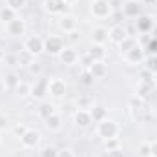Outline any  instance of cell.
<instances>
[{
    "label": "cell",
    "instance_id": "1",
    "mask_svg": "<svg viewBox=\"0 0 157 157\" xmlns=\"http://www.w3.org/2000/svg\"><path fill=\"white\" fill-rule=\"evenodd\" d=\"M117 133H119V126H117V122L112 121V119H104L97 126V135L102 137V139H106V141L117 137Z\"/></svg>",
    "mask_w": 157,
    "mask_h": 157
},
{
    "label": "cell",
    "instance_id": "2",
    "mask_svg": "<svg viewBox=\"0 0 157 157\" xmlns=\"http://www.w3.org/2000/svg\"><path fill=\"white\" fill-rule=\"evenodd\" d=\"M24 49L29 53V55H33V57H37L40 55L42 51H44V40L40 39V37H28L26 42H24Z\"/></svg>",
    "mask_w": 157,
    "mask_h": 157
},
{
    "label": "cell",
    "instance_id": "3",
    "mask_svg": "<svg viewBox=\"0 0 157 157\" xmlns=\"http://www.w3.org/2000/svg\"><path fill=\"white\" fill-rule=\"evenodd\" d=\"M91 11L97 18H106L108 15H112V4L110 0H93Z\"/></svg>",
    "mask_w": 157,
    "mask_h": 157
},
{
    "label": "cell",
    "instance_id": "4",
    "mask_svg": "<svg viewBox=\"0 0 157 157\" xmlns=\"http://www.w3.org/2000/svg\"><path fill=\"white\" fill-rule=\"evenodd\" d=\"M64 49V42L60 37H48L44 40V51H48L49 55H60V51Z\"/></svg>",
    "mask_w": 157,
    "mask_h": 157
},
{
    "label": "cell",
    "instance_id": "5",
    "mask_svg": "<svg viewBox=\"0 0 157 157\" xmlns=\"http://www.w3.org/2000/svg\"><path fill=\"white\" fill-rule=\"evenodd\" d=\"M48 91H49L55 99H60V97H64V93H66V82L60 80V78H51V80H49V86H48Z\"/></svg>",
    "mask_w": 157,
    "mask_h": 157
},
{
    "label": "cell",
    "instance_id": "6",
    "mask_svg": "<svg viewBox=\"0 0 157 157\" xmlns=\"http://www.w3.org/2000/svg\"><path fill=\"white\" fill-rule=\"evenodd\" d=\"M20 141H22V144L26 146V148H33V146H37L40 141V133L37 130H28L22 137H20Z\"/></svg>",
    "mask_w": 157,
    "mask_h": 157
},
{
    "label": "cell",
    "instance_id": "7",
    "mask_svg": "<svg viewBox=\"0 0 157 157\" xmlns=\"http://www.w3.org/2000/svg\"><path fill=\"white\" fill-rule=\"evenodd\" d=\"M48 86H49V80H48V78H40V80H37V82L31 86V97L42 99V97L48 93Z\"/></svg>",
    "mask_w": 157,
    "mask_h": 157
},
{
    "label": "cell",
    "instance_id": "8",
    "mask_svg": "<svg viewBox=\"0 0 157 157\" xmlns=\"http://www.w3.org/2000/svg\"><path fill=\"white\" fill-rule=\"evenodd\" d=\"M59 28H60L62 31H66V33H71V31L77 29V18H75L73 15H64V17L59 20Z\"/></svg>",
    "mask_w": 157,
    "mask_h": 157
},
{
    "label": "cell",
    "instance_id": "9",
    "mask_svg": "<svg viewBox=\"0 0 157 157\" xmlns=\"http://www.w3.org/2000/svg\"><path fill=\"white\" fill-rule=\"evenodd\" d=\"M135 28H137V31H141L143 35H146V33H150V31L154 29V20H152L148 15H141V17L137 18Z\"/></svg>",
    "mask_w": 157,
    "mask_h": 157
},
{
    "label": "cell",
    "instance_id": "10",
    "mask_svg": "<svg viewBox=\"0 0 157 157\" xmlns=\"http://www.w3.org/2000/svg\"><path fill=\"white\" fill-rule=\"evenodd\" d=\"M143 57H144V53H143V48L137 44L135 48H132L128 53H124V59H126V62L128 64H139L141 60H143Z\"/></svg>",
    "mask_w": 157,
    "mask_h": 157
},
{
    "label": "cell",
    "instance_id": "11",
    "mask_svg": "<svg viewBox=\"0 0 157 157\" xmlns=\"http://www.w3.org/2000/svg\"><path fill=\"white\" fill-rule=\"evenodd\" d=\"M122 15L124 17H139L141 15V4L135 0H128L122 6Z\"/></svg>",
    "mask_w": 157,
    "mask_h": 157
},
{
    "label": "cell",
    "instance_id": "12",
    "mask_svg": "<svg viewBox=\"0 0 157 157\" xmlns=\"http://www.w3.org/2000/svg\"><path fill=\"white\" fill-rule=\"evenodd\" d=\"M124 39H128V31L124 29V26H113L110 29V40L113 44H121Z\"/></svg>",
    "mask_w": 157,
    "mask_h": 157
},
{
    "label": "cell",
    "instance_id": "13",
    "mask_svg": "<svg viewBox=\"0 0 157 157\" xmlns=\"http://www.w3.org/2000/svg\"><path fill=\"white\" fill-rule=\"evenodd\" d=\"M75 124L77 126H80V128H86V126H90L91 124V113L88 112V110H77L75 112Z\"/></svg>",
    "mask_w": 157,
    "mask_h": 157
},
{
    "label": "cell",
    "instance_id": "14",
    "mask_svg": "<svg viewBox=\"0 0 157 157\" xmlns=\"http://www.w3.org/2000/svg\"><path fill=\"white\" fill-rule=\"evenodd\" d=\"M88 57H90L93 62H101V60H104V57H106L104 46H101V44H93V46L90 48V51H88Z\"/></svg>",
    "mask_w": 157,
    "mask_h": 157
},
{
    "label": "cell",
    "instance_id": "15",
    "mask_svg": "<svg viewBox=\"0 0 157 157\" xmlns=\"http://www.w3.org/2000/svg\"><path fill=\"white\" fill-rule=\"evenodd\" d=\"M155 90V82H139L137 86V97L139 99H148Z\"/></svg>",
    "mask_w": 157,
    "mask_h": 157
},
{
    "label": "cell",
    "instance_id": "16",
    "mask_svg": "<svg viewBox=\"0 0 157 157\" xmlns=\"http://www.w3.org/2000/svg\"><path fill=\"white\" fill-rule=\"evenodd\" d=\"M108 39H110V31H108V28L99 26V28L93 29V42H95V44L104 46V42H108Z\"/></svg>",
    "mask_w": 157,
    "mask_h": 157
},
{
    "label": "cell",
    "instance_id": "17",
    "mask_svg": "<svg viewBox=\"0 0 157 157\" xmlns=\"http://www.w3.org/2000/svg\"><path fill=\"white\" fill-rule=\"evenodd\" d=\"M66 6H68V4H66L64 0H46V9H48L49 13H55V15L64 13Z\"/></svg>",
    "mask_w": 157,
    "mask_h": 157
},
{
    "label": "cell",
    "instance_id": "18",
    "mask_svg": "<svg viewBox=\"0 0 157 157\" xmlns=\"http://www.w3.org/2000/svg\"><path fill=\"white\" fill-rule=\"evenodd\" d=\"M24 29H26V24H24V20H20V18H13L11 22H7V31H9L11 35H22Z\"/></svg>",
    "mask_w": 157,
    "mask_h": 157
},
{
    "label": "cell",
    "instance_id": "19",
    "mask_svg": "<svg viewBox=\"0 0 157 157\" xmlns=\"http://www.w3.org/2000/svg\"><path fill=\"white\" fill-rule=\"evenodd\" d=\"M59 57H60V60H62L64 64H70V66H71V64H75V62L78 60L77 51H75V49H66V48L60 51V55H59Z\"/></svg>",
    "mask_w": 157,
    "mask_h": 157
},
{
    "label": "cell",
    "instance_id": "20",
    "mask_svg": "<svg viewBox=\"0 0 157 157\" xmlns=\"http://www.w3.org/2000/svg\"><path fill=\"white\" fill-rule=\"evenodd\" d=\"M86 70H90V73L95 78H101V77H104V73H106V64L102 60L101 62H91V66L86 68Z\"/></svg>",
    "mask_w": 157,
    "mask_h": 157
},
{
    "label": "cell",
    "instance_id": "21",
    "mask_svg": "<svg viewBox=\"0 0 157 157\" xmlns=\"http://www.w3.org/2000/svg\"><path fill=\"white\" fill-rule=\"evenodd\" d=\"M90 113H91V119L97 121V122H101V121H104V119L108 117V112H106V108H102V106H93V108L90 110Z\"/></svg>",
    "mask_w": 157,
    "mask_h": 157
},
{
    "label": "cell",
    "instance_id": "22",
    "mask_svg": "<svg viewBox=\"0 0 157 157\" xmlns=\"http://www.w3.org/2000/svg\"><path fill=\"white\" fill-rule=\"evenodd\" d=\"M53 113H57V112H55V106H53L51 102H44V104H40V108H39V115H40L42 119H44V121L49 117V115H53Z\"/></svg>",
    "mask_w": 157,
    "mask_h": 157
},
{
    "label": "cell",
    "instance_id": "23",
    "mask_svg": "<svg viewBox=\"0 0 157 157\" xmlns=\"http://www.w3.org/2000/svg\"><path fill=\"white\" fill-rule=\"evenodd\" d=\"M60 124H62V119H60L59 113H53V115H49V117L46 119V126H48L49 130H59Z\"/></svg>",
    "mask_w": 157,
    "mask_h": 157
},
{
    "label": "cell",
    "instance_id": "24",
    "mask_svg": "<svg viewBox=\"0 0 157 157\" xmlns=\"http://www.w3.org/2000/svg\"><path fill=\"white\" fill-rule=\"evenodd\" d=\"M137 46V40L133 39V37H128V39H124L121 44H119V48H121V53H128L132 48H135Z\"/></svg>",
    "mask_w": 157,
    "mask_h": 157
},
{
    "label": "cell",
    "instance_id": "25",
    "mask_svg": "<svg viewBox=\"0 0 157 157\" xmlns=\"http://www.w3.org/2000/svg\"><path fill=\"white\" fill-rule=\"evenodd\" d=\"M15 13H17V11H13L11 7H7V6H6V7H2V9H0V20H4V22H11L13 18H17V17H15Z\"/></svg>",
    "mask_w": 157,
    "mask_h": 157
},
{
    "label": "cell",
    "instance_id": "26",
    "mask_svg": "<svg viewBox=\"0 0 157 157\" xmlns=\"http://www.w3.org/2000/svg\"><path fill=\"white\" fill-rule=\"evenodd\" d=\"M15 90H17V93H18L20 97H28V95H31V86H29L26 80H20L18 86H17Z\"/></svg>",
    "mask_w": 157,
    "mask_h": 157
},
{
    "label": "cell",
    "instance_id": "27",
    "mask_svg": "<svg viewBox=\"0 0 157 157\" xmlns=\"http://www.w3.org/2000/svg\"><path fill=\"white\" fill-rule=\"evenodd\" d=\"M93 108V99L91 97H88V95H84V97H80L78 99V110H91Z\"/></svg>",
    "mask_w": 157,
    "mask_h": 157
},
{
    "label": "cell",
    "instance_id": "28",
    "mask_svg": "<svg viewBox=\"0 0 157 157\" xmlns=\"http://www.w3.org/2000/svg\"><path fill=\"white\" fill-rule=\"evenodd\" d=\"M146 53H148L150 57L157 55V39H154L152 35H150V40L146 42Z\"/></svg>",
    "mask_w": 157,
    "mask_h": 157
},
{
    "label": "cell",
    "instance_id": "29",
    "mask_svg": "<svg viewBox=\"0 0 157 157\" xmlns=\"http://www.w3.org/2000/svg\"><path fill=\"white\" fill-rule=\"evenodd\" d=\"M93 80H95V77L90 73V70H84V71L80 73V82H82L84 86H91V84H93Z\"/></svg>",
    "mask_w": 157,
    "mask_h": 157
},
{
    "label": "cell",
    "instance_id": "30",
    "mask_svg": "<svg viewBox=\"0 0 157 157\" xmlns=\"http://www.w3.org/2000/svg\"><path fill=\"white\" fill-rule=\"evenodd\" d=\"M18 82H20V78L17 77L15 73H9V75H7V80H6V86H7L9 90H15V88L18 86Z\"/></svg>",
    "mask_w": 157,
    "mask_h": 157
},
{
    "label": "cell",
    "instance_id": "31",
    "mask_svg": "<svg viewBox=\"0 0 157 157\" xmlns=\"http://www.w3.org/2000/svg\"><path fill=\"white\" fill-rule=\"evenodd\" d=\"M146 70H148V71H152L154 75L157 73V55L148 57V60H146Z\"/></svg>",
    "mask_w": 157,
    "mask_h": 157
},
{
    "label": "cell",
    "instance_id": "32",
    "mask_svg": "<svg viewBox=\"0 0 157 157\" xmlns=\"http://www.w3.org/2000/svg\"><path fill=\"white\" fill-rule=\"evenodd\" d=\"M139 155L141 157H152V146H150V143H143L139 146Z\"/></svg>",
    "mask_w": 157,
    "mask_h": 157
},
{
    "label": "cell",
    "instance_id": "33",
    "mask_svg": "<svg viewBox=\"0 0 157 157\" xmlns=\"http://www.w3.org/2000/svg\"><path fill=\"white\" fill-rule=\"evenodd\" d=\"M7 2V7H11L13 11H18L26 6V0H6Z\"/></svg>",
    "mask_w": 157,
    "mask_h": 157
},
{
    "label": "cell",
    "instance_id": "34",
    "mask_svg": "<svg viewBox=\"0 0 157 157\" xmlns=\"http://www.w3.org/2000/svg\"><path fill=\"white\" fill-rule=\"evenodd\" d=\"M124 20V15H122V11H119V9H115L113 13H112V22L115 24V26H122L121 22Z\"/></svg>",
    "mask_w": 157,
    "mask_h": 157
},
{
    "label": "cell",
    "instance_id": "35",
    "mask_svg": "<svg viewBox=\"0 0 157 157\" xmlns=\"http://www.w3.org/2000/svg\"><path fill=\"white\" fill-rule=\"evenodd\" d=\"M141 82H155V78H154V73L152 71H148L146 68L141 71Z\"/></svg>",
    "mask_w": 157,
    "mask_h": 157
},
{
    "label": "cell",
    "instance_id": "36",
    "mask_svg": "<svg viewBox=\"0 0 157 157\" xmlns=\"http://www.w3.org/2000/svg\"><path fill=\"white\" fill-rule=\"evenodd\" d=\"M57 150L53 148V146H48V148H44V152H42V157H57Z\"/></svg>",
    "mask_w": 157,
    "mask_h": 157
},
{
    "label": "cell",
    "instance_id": "37",
    "mask_svg": "<svg viewBox=\"0 0 157 157\" xmlns=\"http://www.w3.org/2000/svg\"><path fill=\"white\" fill-rule=\"evenodd\" d=\"M115 148H119L117 137H113V139H108V141H106V150H115Z\"/></svg>",
    "mask_w": 157,
    "mask_h": 157
},
{
    "label": "cell",
    "instance_id": "38",
    "mask_svg": "<svg viewBox=\"0 0 157 157\" xmlns=\"http://www.w3.org/2000/svg\"><path fill=\"white\" fill-rule=\"evenodd\" d=\"M26 132H28V128H26V126H22V124H18V126L15 128V133H17L18 137H22V135H24Z\"/></svg>",
    "mask_w": 157,
    "mask_h": 157
},
{
    "label": "cell",
    "instance_id": "39",
    "mask_svg": "<svg viewBox=\"0 0 157 157\" xmlns=\"http://www.w3.org/2000/svg\"><path fill=\"white\" fill-rule=\"evenodd\" d=\"M108 157H124V155L119 148H115V150H108Z\"/></svg>",
    "mask_w": 157,
    "mask_h": 157
},
{
    "label": "cell",
    "instance_id": "40",
    "mask_svg": "<svg viewBox=\"0 0 157 157\" xmlns=\"http://www.w3.org/2000/svg\"><path fill=\"white\" fill-rule=\"evenodd\" d=\"M57 157H73V154H71L70 150H60V152L57 154Z\"/></svg>",
    "mask_w": 157,
    "mask_h": 157
},
{
    "label": "cell",
    "instance_id": "41",
    "mask_svg": "<svg viewBox=\"0 0 157 157\" xmlns=\"http://www.w3.org/2000/svg\"><path fill=\"white\" fill-rule=\"evenodd\" d=\"M7 128V117L6 115H0V130Z\"/></svg>",
    "mask_w": 157,
    "mask_h": 157
},
{
    "label": "cell",
    "instance_id": "42",
    "mask_svg": "<svg viewBox=\"0 0 157 157\" xmlns=\"http://www.w3.org/2000/svg\"><path fill=\"white\" fill-rule=\"evenodd\" d=\"M150 146H152V157H157V141H152Z\"/></svg>",
    "mask_w": 157,
    "mask_h": 157
},
{
    "label": "cell",
    "instance_id": "43",
    "mask_svg": "<svg viewBox=\"0 0 157 157\" xmlns=\"http://www.w3.org/2000/svg\"><path fill=\"white\" fill-rule=\"evenodd\" d=\"M29 68H31V71H33V73H39V71H40L39 64H29Z\"/></svg>",
    "mask_w": 157,
    "mask_h": 157
},
{
    "label": "cell",
    "instance_id": "44",
    "mask_svg": "<svg viewBox=\"0 0 157 157\" xmlns=\"http://www.w3.org/2000/svg\"><path fill=\"white\" fill-rule=\"evenodd\" d=\"M68 35H70V39H71V40H77V39H78L77 29H75V31H71V33H68Z\"/></svg>",
    "mask_w": 157,
    "mask_h": 157
},
{
    "label": "cell",
    "instance_id": "45",
    "mask_svg": "<svg viewBox=\"0 0 157 157\" xmlns=\"http://www.w3.org/2000/svg\"><path fill=\"white\" fill-rule=\"evenodd\" d=\"M6 57H4V51H2V48H0V60H4Z\"/></svg>",
    "mask_w": 157,
    "mask_h": 157
},
{
    "label": "cell",
    "instance_id": "46",
    "mask_svg": "<svg viewBox=\"0 0 157 157\" xmlns=\"http://www.w3.org/2000/svg\"><path fill=\"white\" fill-rule=\"evenodd\" d=\"M141 2H144V4H152V2H157V0H141Z\"/></svg>",
    "mask_w": 157,
    "mask_h": 157
},
{
    "label": "cell",
    "instance_id": "47",
    "mask_svg": "<svg viewBox=\"0 0 157 157\" xmlns=\"http://www.w3.org/2000/svg\"><path fill=\"white\" fill-rule=\"evenodd\" d=\"M64 2H66V4H75L77 0H64Z\"/></svg>",
    "mask_w": 157,
    "mask_h": 157
},
{
    "label": "cell",
    "instance_id": "48",
    "mask_svg": "<svg viewBox=\"0 0 157 157\" xmlns=\"http://www.w3.org/2000/svg\"><path fill=\"white\" fill-rule=\"evenodd\" d=\"M88 157H91V155H88Z\"/></svg>",
    "mask_w": 157,
    "mask_h": 157
}]
</instances>
